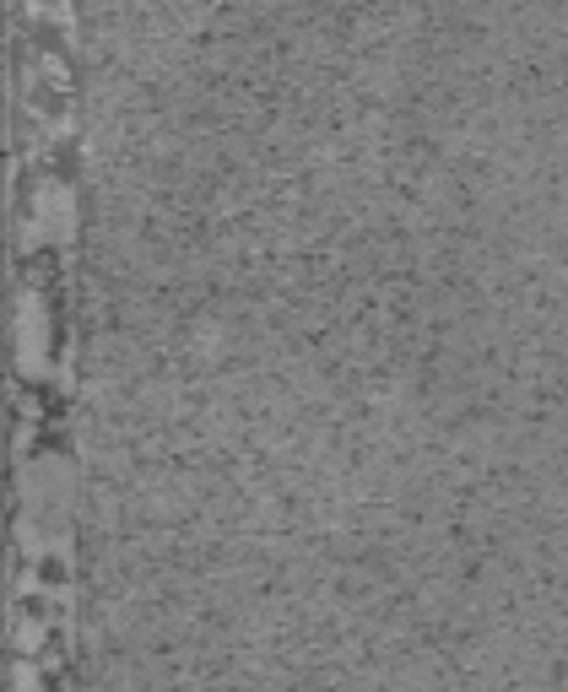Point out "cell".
I'll return each mask as SVG.
<instances>
[{
  "label": "cell",
  "instance_id": "obj_1",
  "mask_svg": "<svg viewBox=\"0 0 568 692\" xmlns=\"http://www.w3.org/2000/svg\"><path fill=\"white\" fill-rule=\"evenodd\" d=\"M44 309L28 298V309H22V368L28 374H44Z\"/></svg>",
  "mask_w": 568,
  "mask_h": 692
}]
</instances>
